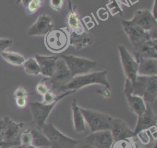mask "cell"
Masks as SVG:
<instances>
[{"label":"cell","instance_id":"43","mask_svg":"<svg viewBox=\"0 0 157 148\" xmlns=\"http://www.w3.org/2000/svg\"><path fill=\"white\" fill-rule=\"evenodd\" d=\"M16 2H17V4L20 3V0H16Z\"/></svg>","mask_w":157,"mask_h":148},{"label":"cell","instance_id":"38","mask_svg":"<svg viewBox=\"0 0 157 148\" xmlns=\"http://www.w3.org/2000/svg\"><path fill=\"white\" fill-rule=\"evenodd\" d=\"M28 97H18L15 98L16 105L20 109L25 108L28 103Z\"/></svg>","mask_w":157,"mask_h":148},{"label":"cell","instance_id":"3","mask_svg":"<svg viewBox=\"0 0 157 148\" xmlns=\"http://www.w3.org/2000/svg\"><path fill=\"white\" fill-rule=\"evenodd\" d=\"M74 92L75 91H67L62 92L58 99L51 104H45L37 101L30 102L29 107L33 116V123L35 124L36 127L41 130L42 127L46 124L47 119L57 103L66 96Z\"/></svg>","mask_w":157,"mask_h":148},{"label":"cell","instance_id":"12","mask_svg":"<svg viewBox=\"0 0 157 148\" xmlns=\"http://www.w3.org/2000/svg\"><path fill=\"white\" fill-rule=\"evenodd\" d=\"M123 92L129 109L137 117L140 116L147 108L146 102L141 97L131 93V81L126 78L125 80Z\"/></svg>","mask_w":157,"mask_h":148},{"label":"cell","instance_id":"42","mask_svg":"<svg viewBox=\"0 0 157 148\" xmlns=\"http://www.w3.org/2000/svg\"><path fill=\"white\" fill-rule=\"evenodd\" d=\"M156 145H157V144H156V141H155V143H154V145L152 146V147H151V148H157Z\"/></svg>","mask_w":157,"mask_h":148},{"label":"cell","instance_id":"34","mask_svg":"<svg viewBox=\"0 0 157 148\" xmlns=\"http://www.w3.org/2000/svg\"><path fill=\"white\" fill-rule=\"evenodd\" d=\"M13 43V40L9 38H0V56L1 53L7 50Z\"/></svg>","mask_w":157,"mask_h":148},{"label":"cell","instance_id":"27","mask_svg":"<svg viewBox=\"0 0 157 148\" xmlns=\"http://www.w3.org/2000/svg\"><path fill=\"white\" fill-rule=\"evenodd\" d=\"M110 148H142L134 138L113 140Z\"/></svg>","mask_w":157,"mask_h":148},{"label":"cell","instance_id":"23","mask_svg":"<svg viewBox=\"0 0 157 148\" xmlns=\"http://www.w3.org/2000/svg\"><path fill=\"white\" fill-rule=\"evenodd\" d=\"M66 22L68 31L77 34H82L85 32L84 26L80 16L75 10H71L70 12L68 13L66 18Z\"/></svg>","mask_w":157,"mask_h":148},{"label":"cell","instance_id":"8","mask_svg":"<svg viewBox=\"0 0 157 148\" xmlns=\"http://www.w3.org/2000/svg\"><path fill=\"white\" fill-rule=\"evenodd\" d=\"M72 78L70 71L64 61L61 57L57 59L56 68L53 76L51 78L44 77L43 79L46 83L50 84V89L54 91H58L59 89L68 83Z\"/></svg>","mask_w":157,"mask_h":148},{"label":"cell","instance_id":"37","mask_svg":"<svg viewBox=\"0 0 157 148\" xmlns=\"http://www.w3.org/2000/svg\"><path fill=\"white\" fill-rule=\"evenodd\" d=\"M13 96L15 98L18 97H28V92L24 87L20 86L15 90Z\"/></svg>","mask_w":157,"mask_h":148},{"label":"cell","instance_id":"19","mask_svg":"<svg viewBox=\"0 0 157 148\" xmlns=\"http://www.w3.org/2000/svg\"><path fill=\"white\" fill-rule=\"evenodd\" d=\"M110 130L113 140L131 138L134 136V131L124 121L119 118L113 117Z\"/></svg>","mask_w":157,"mask_h":148},{"label":"cell","instance_id":"35","mask_svg":"<svg viewBox=\"0 0 157 148\" xmlns=\"http://www.w3.org/2000/svg\"><path fill=\"white\" fill-rule=\"evenodd\" d=\"M64 0H50L51 8L55 11H60L63 6Z\"/></svg>","mask_w":157,"mask_h":148},{"label":"cell","instance_id":"1","mask_svg":"<svg viewBox=\"0 0 157 148\" xmlns=\"http://www.w3.org/2000/svg\"><path fill=\"white\" fill-rule=\"evenodd\" d=\"M106 70L90 72L89 73L75 76L64 86H61L58 91L64 92L67 91H77L86 86L93 84H101L105 87L110 88V83L107 79Z\"/></svg>","mask_w":157,"mask_h":148},{"label":"cell","instance_id":"11","mask_svg":"<svg viewBox=\"0 0 157 148\" xmlns=\"http://www.w3.org/2000/svg\"><path fill=\"white\" fill-rule=\"evenodd\" d=\"M6 122V128L2 148L15 147L19 146L20 135L23 129L24 124L16 122L8 116L4 117Z\"/></svg>","mask_w":157,"mask_h":148},{"label":"cell","instance_id":"26","mask_svg":"<svg viewBox=\"0 0 157 148\" xmlns=\"http://www.w3.org/2000/svg\"><path fill=\"white\" fill-rule=\"evenodd\" d=\"M25 72L29 75L37 76L41 75L40 68L35 57H29L26 59L23 64Z\"/></svg>","mask_w":157,"mask_h":148},{"label":"cell","instance_id":"32","mask_svg":"<svg viewBox=\"0 0 157 148\" xmlns=\"http://www.w3.org/2000/svg\"><path fill=\"white\" fill-rule=\"evenodd\" d=\"M42 96H43V99L42 102L43 103L51 104L55 102L56 100H58V98L60 97V95H56L53 91L50 89Z\"/></svg>","mask_w":157,"mask_h":148},{"label":"cell","instance_id":"31","mask_svg":"<svg viewBox=\"0 0 157 148\" xmlns=\"http://www.w3.org/2000/svg\"><path fill=\"white\" fill-rule=\"evenodd\" d=\"M44 3V0H30L25 9L29 14H33L40 9Z\"/></svg>","mask_w":157,"mask_h":148},{"label":"cell","instance_id":"40","mask_svg":"<svg viewBox=\"0 0 157 148\" xmlns=\"http://www.w3.org/2000/svg\"><path fill=\"white\" fill-rule=\"evenodd\" d=\"M151 13H153V15L156 18V0H154V2H153V6L152 7V11Z\"/></svg>","mask_w":157,"mask_h":148},{"label":"cell","instance_id":"33","mask_svg":"<svg viewBox=\"0 0 157 148\" xmlns=\"http://www.w3.org/2000/svg\"><path fill=\"white\" fill-rule=\"evenodd\" d=\"M48 90H50V88L48 87L47 84L43 79L36 85V92L41 95L45 94Z\"/></svg>","mask_w":157,"mask_h":148},{"label":"cell","instance_id":"16","mask_svg":"<svg viewBox=\"0 0 157 148\" xmlns=\"http://www.w3.org/2000/svg\"><path fill=\"white\" fill-rule=\"evenodd\" d=\"M83 139L95 148H110L113 141L110 130L92 132Z\"/></svg>","mask_w":157,"mask_h":148},{"label":"cell","instance_id":"22","mask_svg":"<svg viewBox=\"0 0 157 148\" xmlns=\"http://www.w3.org/2000/svg\"><path fill=\"white\" fill-rule=\"evenodd\" d=\"M80 107L77 104V100L74 99L71 103L72 121L74 129L77 133L83 132L86 130V122Z\"/></svg>","mask_w":157,"mask_h":148},{"label":"cell","instance_id":"28","mask_svg":"<svg viewBox=\"0 0 157 148\" xmlns=\"http://www.w3.org/2000/svg\"><path fill=\"white\" fill-rule=\"evenodd\" d=\"M121 0H109L106 5L108 10L111 13L112 15H123V10L121 7Z\"/></svg>","mask_w":157,"mask_h":148},{"label":"cell","instance_id":"6","mask_svg":"<svg viewBox=\"0 0 157 148\" xmlns=\"http://www.w3.org/2000/svg\"><path fill=\"white\" fill-rule=\"evenodd\" d=\"M69 35L66 28L53 29L44 36V43L51 52L60 53L69 45Z\"/></svg>","mask_w":157,"mask_h":148},{"label":"cell","instance_id":"44","mask_svg":"<svg viewBox=\"0 0 157 148\" xmlns=\"http://www.w3.org/2000/svg\"><path fill=\"white\" fill-rule=\"evenodd\" d=\"M8 148H17V147L15 146V147H8Z\"/></svg>","mask_w":157,"mask_h":148},{"label":"cell","instance_id":"45","mask_svg":"<svg viewBox=\"0 0 157 148\" xmlns=\"http://www.w3.org/2000/svg\"><path fill=\"white\" fill-rule=\"evenodd\" d=\"M37 148H50V147H37Z\"/></svg>","mask_w":157,"mask_h":148},{"label":"cell","instance_id":"17","mask_svg":"<svg viewBox=\"0 0 157 148\" xmlns=\"http://www.w3.org/2000/svg\"><path fill=\"white\" fill-rule=\"evenodd\" d=\"M157 117L153 109L149 105H147L145 111L137 117V121L134 128V136L142 130H148L153 127H156Z\"/></svg>","mask_w":157,"mask_h":148},{"label":"cell","instance_id":"24","mask_svg":"<svg viewBox=\"0 0 157 148\" xmlns=\"http://www.w3.org/2000/svg\"><path fill=\"white\" fill-rule=\"evenodd\" d=\"M33 141L32 146L36 147H50V142L47 136L37 128H31Z\"/></svg>","mask_w":157,"mask_h":148},{"label":"cell","instance_id":"30","mask_svg":"<svg viewBox=\"0 0 157 148\" xmlns=\"http://www.w3.org/2000/svg\"><path fill=\"white\" fill-rule=\"evenodd\" d=\"M136 139L142 145H147L151 141V135L148 130H144L139 131L134 136Z\"/></svg>","mask_w":157,"mask_h":148},{"label":"cell","instance_id":"7","mask_svg":"<svg viewBox=\"0 0 157 148\" xmlns=\"http://www.w3.org/2000/svg\"><path fill=\"white\" fill-rule=\"evenodd\" d=\"M61 57L64 60L72 78L91 72L97 65L96 61L90 59L72 55L64 54Z\"/></svg>","mask_w":157,"mask_h":148},{"label":"cell","instance_id":"29","mask_svg":"<svg viewBox=\"0 0 157 148\" xmlns=\"http://www.w3.org/2000/svg\"><path fill=\"white\" fill-rule=\"evenodd\" d=\"M33 137L31 128L23 129L20 135V145L21 146H31Z\"/></svg>","mask_w":157,"mask_h":148},{"label":"cell","instance_id":"20","mask_svg":"<svg viewBox=\"0 0 157 148\" xmlns=\"http://www.w3.org/2000/svg\"><path fill=\"white\" fill-rule=\"evenodd\" d=\"M68 32L69 35V45L76 50H82L89 46L93 42V37L90 33L84 32L82 34H77L71 31H68Z\"/></svg>","mask_w":157,"mask_h":148},{"label":"cell","instance_id":"15","mask_svg":"<svg viewBox=\"0 0 157 148\" xmlns=\"http://www.w3.org/2000/svg\"><path fill=\"white\" fill-rule=\"evenodd\" d=\"M53 27L52 17L46 14H42L29 27L28 35L31 37H44L53 29Z\"/></svg>","mask_w":157,"mask_h":148},{"label":"cell","instance_id":"5","mask_svg":"<svg viewBox=\"0 0 157 148\" xmlns=\"http://www.w3.org/2000/svg\"><path fill=\"white\" fill-rule=\"evenodd\" d=\"M85 122L88 124L91 133L110 130L113 117L110 115L94 109L80 107Z\"/></svg>","mask_w":157,"mask_h":148},{"label":"cell","instance_id":"10","mask_svg":"<svg viewBox=\"0 0 157 148\" xmlns=\"http://www.w3.org/2000/svg\"><path fill=\"white\" fill-rule=\"evenodd\" d=\"M118 50L122 69L126 78L132 82L138 75V62L124 46H118Z\"/></svg>","mask_w":157,"mask_h":148},{"label":"cell","instance_id":"14","mask_svg":"<svg viewBox=\"0 0 157 148\" xmlns=\"http://www.w3.org/2000/svg\"><path fill=\"white\" fill-rule=\"evenodd\" d=\"M134 58H157V39H148L132 45Z\"/></svg>","mask_w":157,"mask_h":148},{"label":"cell","instance_id":"21","mask_svg":"<svg viewBox=\"0 0 157 148\" xmlns=\"http://www.w3.org/2000/svg\"><path fill=\"white\" fill-rule=\"evenodd\" d=\"M138 75L152 76L157 75V58L137 57Z\"/></svg>","mask_w":157,"mask_h":148},{"label":"cell","instance_id":"18","mask_svg":"<svg viewBox=\"0 0 157 148\" xmlns=\"http://www.w3.org/2000/svg\"><path fill=\"white\" fill-rule=\"evenodd\" d=\"M34 57L39 64L41 75L46 78H51L55 72L56 61L59 56L37 54Z\"/></svg>","mask_w":157,"mask_h":148},{"label":"cell","instance_id":"39","mask_svg":"<svg viewBox=\"0 0 157 148\" xmlns=\"http://www.w3.org/2000/svg\"><path fill=\"white\" fill-rule=\"evenodd\" d=\"M96 92L102 96V97L104 99H108L111 97V91L110 90V88L104 87V89H96Z\"/></svg>","mask_w":157,"mask_h":148},{"label":"cell","instance_id":"2","mask_svg":"<svg viewBox=\"0 0 157 148\" xmlns=\"http://www.w3.org/2000/svg\"><path fill=\"white\" fill-rule=\"evenodd\" d=\"M131 93L141 97L145 102H153L157 97V76L137 75L131 82Z\"/></svg>","mask_w":157,"mask_h":148},{"label":"cell","instance_id":"13","mask_svg":"<svg viewBox=\"0 0 157 148\" xmlns=\"http://www.w3.org/2000/svg\"><path fill=\"white\" fill-rule=\"evenodd\" d=\"M121 25L132 45L145 39H157L156 30L148 32L139 26L127 24L123 20L121 21Z\"/></svg>","mask_w":157,"mask_h":148},{"label":"cell","instance_id":"9","mask_svg":"<svg viewBox=\"0 0 157 148\" xmlns=\"http://www.w3.org/2000/svg\"><path fill=\"white\" fill-rule=\"evenodd\" d=\"M123 21L127 24L139 26L148 32L156 31L157 29L156 18L147 9H139L134 12L131 19Z\"/></svg>","mask_w":157,"mask_h":148},{"label":"cell","instance_id":"4","mask_svg":"<svg viewBox=\"0 0 157 148\" xmlns=\"http://www.w3.org/2000/svg\"><path fill=\"white\" fill-rule=\"evenodd\" d=\"M50 142V148H75L80 139H76L64 135L54 125L45 124L41 128Z\"/></svg>","mask_w":157,"mask_h":148},{"label":"cell","instance_id":"25","mask_svg":"<svg viewBox=\"0 0 157 148\" xmlns=\"http://www.w3.org/2000/svg\"><path fill=\"white\" fill-rule=\"evenodd\" d=\"M1 56L6 62L13 66H21L26 60L22 54L12 51L6 50L1 53Z\"/></svg>","mask_w":157,"mask_h":148},{"label":"cell","instance_id":"41","mask_svg":"<svg viewBox=\"0 0 157 148\" xmlns=\"http://www.w3.org/2000/svg\"><path fill=\"white\" fill-rule=\"evenodd\" d=\"M29 1L30 0H20V3H21L23 4V7L25 8Z\"/></svg>","mask_w":157,"mask_h":148},{"label":"cell","instance_id":"36","mask_svg":"<svg viewBox=\"0 0 157 148\" xmlns=\"http://www.w3.org/2000/svg\"><path fill=\"white\" fill-rule=\"evenodd\" d=\"M6 122L4 118L0 119V148H2L4 142Z\"/></svg>","mask_w":157,"mask_h":148}]
</instances>
